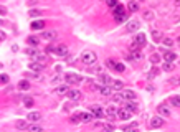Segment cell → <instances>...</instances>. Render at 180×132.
<instances>
[{"mask_svg":"<svg viewBox=\"0 0 180 132\" xmlns=\"http://www.w3.org/2000/svg\"><path fill=\"white\" fill-rule=\"evenodd\" d=\"M127 15H129V10H126V7L121 5V3H117V7L112 8V17H114V20L117 23L126 22V20H127Z\"/></svg>","mask_w":180,"mask_h":132,"instance_id":"obj_1","label":"cell"},{"mask_svg":"<svg viewBox=\"0 0 180 132\" xmlns=\"http://www.w3.org/2000/svg\"><path fill=\"white\" fill-rule=\"evenodd\" d=\"M106 66H108L111 71L116 73H124L126 71V64L121 63V61H114V60H106Z\"/></svg>","mask_w":180,"mask_h":132,"instance_id":"obj_2","label":"cell"},{"mask_svg":"<svg viewBox=\"0 0 180 132\" xmlns=\"http://www.w3.org/2000/svg\"><path fill=\"white\" fill-rule=\"evenodd\" d=\"M65 81H66V84L78 86V84H81V83H83L84 79H83V76L75 74V73H66V74H65Z\"/></svg>","mask_w":180,"mask_h":132,"instance_id":"obj_3","label":"cell"},{"mask_svg":"<svg viewBox=\"0 0 180 132\" xmlns=\"http://www.w3.org/2000/svg\"><path fill=\"white\" fill-rule=\"evenodd\" d=\"M47 50L53 51L56 56H66V55H68V46L63 45V43H58V45H55V46H48Z\"/></svg>","mask_w":180,"mask_h":132,"instance_id":"obj_4","label":"cell"},{"mask_svg":"<svg viewBox=\"0 0 180 132\" xmlns=\"http://www.w3.org/2000/svg\"><path fill=\"white\" fill-rule=\"evenodd\" d=\"M96 53H93V51H84L83 55H81V61H83L84 64H94L96 63Z\"/></svg>","mask_w":180,"mask_h":132,"instance_id":"obj_5","label":"cell"},{"mask_svg":"<svg viewBox=\"0 0 180 132\" xmlns=\"http://www.w3.org/2000/svg\"><path fill=\"white\" fill-rule=\"evenodd\" d=\"M157 114H159V116H162L164 119H170V117H172V111L169 109L165 104H160V106H157Z\"/></svg>","mask_w":180,"mask_h":132,"instance_id":"obj_6","label":"cell"},{"mask_svg":"<svg viewBox=\"0 0 180 132\" xmlns=\"http://www.w3.org/2000/svg\"><path fill=\"white\" fill-rule=\"evenodd\" d=\"M89 112L93 114L96 119H101V117L104 116V112H103V107L101 106H98V104H93V106H89Z\"/></svg>","mask_w":180,"mask_h":132,"instance_id":"obj_7","label":"cell"},{"mask_svg":"<svg viewBox=\"0 0 180 132\" xmlns=\"http://www.w3.org/2000/svg\"><path fill=\"white\" fill-rule=\"evenodd\" d=\"M130 116H132V112H130L127 107H124V106H122V107H119V109H117V119L127 121Z\"/></svg>","mask_w":180,"mask_h":132,"instance_id":"obj_8","label":"cell"},{"mask_svg":"<svg viewBox=\"0 0 180 132\" xmlns=\"http://www.w3.org/2000/svg\"><path fill=\"white\" fill-rule=\"evenodd\" d=\"M160 53H162V58H164L165 61H172V63H174V61L177 60V53H174V51H170V50H162Z\"/></svg>","mask_w":180,"mask_h":132,"instance_id":"obj_9","label":"cell"},{"mask_svg":"<svg viewBox=\"0 0 180 132\" xmlns=\"http://www.w3.org/2000/svg\"><path fill=\"white\" fill-rule=\"evenodd\" d=\"M152 129H157V127H162L164 126V117L162 116H154L152 119H150V124H149Z\"/></svg>","mask_w":180,"mask_h":132,"instance_id":"obj_10","label":"cell"},{"mask_svg":"<svg viewBox=\"0 0 180 132\" xmlns=\"http://www.w3.org/2000/svg\"><path fill=\"white\" fill-rule=\"evenodd\" d=\"M139 27H140L139 20H130V22L127 23V27H126V32H127V33H134V32L139 30Z\"/></svg>","mask_w":180,"mask_h":132,"instance_id":"obj_11","label":"cell"},{"mask_svg":"<svg viewBox=\"0 0 180 132\" xmlns=\"http://www.w3.org/2000/svg\"><path fill=\"white\" fill-rule=\"evenodd\" d=\"M122 106L127 107V109H129L132 114H137V112H139V106H137V102H134V101H124V102H122Z\"/></svg>","mask_w":180,"mask_h":132,"instance_id":"obj_12","label":"cell"},{"mask_svg":"<svg viewBox=\"0 0 180 132\" xmlns=\"http://www.w3.org/2000/svg\"><path fill=\"white\" fill-rule=\"evenodd\" d=\"M56 32H51V30H45L43 33H41V40H47V41H55L56 40Z\"/></svg>","mask_w":180,"mask_h":132,"instance_id":"obj_13","label":"cell"},{"mask_svg":"<svg viewBox=\"0 0 180 132\" xmlns=\"http://www.w3.org/2000/svg\"><path fill=\"white\" fill-rule=\"evenodd\" d=\"M68 98L71 101H79L81 98H83V93H81L79 89H69V91H68Z\"/></svg>","mask_w":180,"mask_h":132,"instance_id":"obj_14","label":"cell"},{"mask_svg":"<svg viewBox=\"0 0 180 132\" xmlns=\"http://www.w3.org/2000/svg\"><path fill=\"white\" fill-rule=\"evenodd\" d=\"M121 94L126 101H136V98H137V94L132 91V89H124V91H121Z\"/></svg>","mask_w":180,"mask_h":132,"instance_id":"obj_15","label":"cell"},{"mask_svg":"<svg viewBox=\"0 0 180 132\" xmlns=\"http://www.w3.org/2000/svg\"><path fill=\"white\" fill-rule=\"evenodd\" d=\"M31 58H33L35 61H38V63H41V64H47V63H48V56H47V55H38V53H35Z\"/></svg>","mask_w":180,"mask_h":132,"instance_id":"obj_16","label":"cell"},{"mask_svg":"<svg viewBox=\"0 0 180 132\" xmlns=\"http://www.w3.org/2000/svg\"><path fill=\"white\" fill-rule=\"evenodd\" d=\"M99 81L103 83L104 86H112V81H114V79L108 74H99Z\"/></svg>","mask_w":180,"mask_h":132,"instance_id":"obj_17","label":"cell"},{"mask_svg":"<svg viewBox=\"0 0 180 132\" xmlns=\"http://www.w3.org/2000/svg\"><path fill=\"white\" fill-rule=\"evenodd\" d=\"M27 119L30 122H38V121H41V112H30L27 116Z\"/></svg>","mask_w":180,"mask_h":132,"instance_id":"obj_18","label":"cell"},{"mask_svg":"<svg viewBox=\"0 0 180 132\" xmlns=\"http://www.w3.org/2000/svg\"><path fill=\"white\" fill-rule=\"evenodd\" d=\"M30 69H31V71H35V73H40V71H43V69H45V66L41 63H38V61H33V63H30Z\"/></svg>","mask_w":180,"mask_h":132,"instance_id":"obj_19","label":"cell"},{"mask_svg":"<svg viewBox=\"0 0 180 132\" xmlns=\"http://www.w3.org/2000/svg\"><path fill=\"white\" fill-rule=\"evenodd\" d=\"M78 116H79L81 122H91V119H93V114H88V112H78Z\"/></svg>","mask_w":180,"mask_h":132,"instance_id":"obj_20","label":"cell"},{"mask_svg":"<svg viewBox=\"0 0 180 132\" xmlns=\"http://www.w3.org/2000/svg\"><path fill=\"white\" fill-rule=\"evenodd\" d=\"M43 27H45V22H43V20H37V22H31L30 28H31V30H43Z\"/></svg>","mask_w":180,"mask_h":132,"instance_id":"obj_21","label":"cell"},{"mask_svg":"<svg viewBox=\"0 0 180 132\" xmlns=\"http://www.w3.org/2000/svg\"><path fill=\"white\" fill-rule=\"evenodd\" d=\"M127 10H129V13H136L137 10H139V3H137L136 0H130L129 5H127Z\"/></svg>","mask_w":180,"mask_h":132,"instance_id":"obj_22","label":"cell"},{"mask_svg":"<svg viewBox=\"0 0 180 132\" xmlns=\"http://www.w3.org/2000/svg\"><path fill=\"white\" fill-rule=\"evenodd\" d=\"M152 38H154V41H155V43H160V41L162 40H164V36H162V33L160 32H159V30H152Z\"/></svg>","mask_w":180,"mask_h":132,"instance_id":"obj_23","label":"cell"},{"mask_svg":"<svg viewBox=\"0 0 180 132\" xmlns=\"http://www.w3.org/2000/svg\"><path fill=\"white\" fill-rule=\"evenodd\" d=\"M27 43L31 45V46H37V45H40V38H38V36H33V35H31V36L27 38Z\"/></svg>","mask_w":180,"mask_h":132,"instance_id":"obj_24","label":"cell"},{"mask_svg":"<svg viewBox=\"0 0 180 132\" xmlns=\"http://www.w3.org/2000/svg\"><path fill=\"white\" fill-rule=\"evenodd\" d=\"M28 126L30 124L27 122V121H17V129H20V130H28Z\"/></svg>","mask_w":180,"mask_h":132,"instance_id":"obj_25","label":"cell"},{"mask_svg":"<svg viewBox=\"0 0 180 132\" xmlns=\"http://www.w3.org/2000/svg\"><path fill=\"white\" fill-rule=\"evenodd\" d=\"M169 102L175 107H180V96H170V98H169Z\"/></svg>","mask_w":180,"mask_h":132,"instance_id":"obj_26","label":"cell"},{"mask_svg":"<svg viewBox=\"0 0 180 132\" xmlns=\"http://www.w3.org/2000/svg\"><path fill=\"white\" fill-rule=\"evenodd\" d=\"M18 89H22V91H28V89H30V83H28L27 79H22V81L18 83Z\"/></svg>","mask_w":180,"mask_h":132,"instance_id":"obj_27","label":"cell"},{"mask_svg":"<svg viewBox=\"0 0 180 132\" xmlns=\"http://www.w3.org/2000/svg\"><path fill=\"white\" fill-rule=\"evenodd\" d=\"M134 40H136L137 43L140 45V46H144V45H146V35H144V33H139L136 38H134Z\"/></svg>","mask_w":180,"mask_h":132,"instance_id":"obj_28","label":"cell"},{"mask_svg":"<svg viewBox=\"0 0 180 132\" xmlns=\"http://www.w3.org/2000/svg\"><path fill=\"white\" fill-rule=\"evenodd\" d=\"M69 88L68 86H58V88H55V93H58V94H68Z\"/></svg>","mask_w":180,"mask_h":132,"instance_id":"obj_29","label":"cell"},{"mask_svg":"<svg viewBox=\"0 0 180 132\" xmlns=\"http://www.w3.org/2000/svg\"><path fill=\"white\" fill-rule=\"evenodd\" d=\"M162 69H164V71H167V73L174 71V64H172V61H165V63L162 64Z\"/></svg>","mask_w":180,"mask_h":132,"instance_id":"obj_30","label":"cell"},{"mask_svg":"<svg viewBox=\"0 0 180 132\" xmlns=\"http://www.w3.org/2000/svg\"><path fill=\"white\" fill-rule=\"evenodd\" d=\"M112 89H116V91H122V83L119 81V79H114L112 81V86H111Z\"/></svg>","mask_w":180,"mask_h":132,"instance_id":"obj_31","label":"cell"},{"mask_svg":"<svg viewBox=\"0 0 180 132\" xmlns=\"http://www.w3.org/2000/svg\"><path fill=\"white\" fill-rule=\"evenodd\" d=\"M162 43H164L165 46H172V45L175 43V40H174V38H170V36H164V40H162Z\"/></svg>","mask_w":180,"mask_h":132,"instance_id":"obj_32","label":"cell"},{"mask_svg":"<svg viewBox=\"0 0 180 132\" xmlns=\"http://www.w3.org/2000/svg\"><path fill=\"white\" fill-rule=\"evenodd\" d=\"M23 106L25 107H33L35 106V101L31 98H23Z\"/></svg>","mask_w":180,"mask_h":132,"instance_id":"obj_33","label":"cell"},{"mask_svg":"<svg viewBox=\"0 0 180 132\" xmlns=\"http://www.w3.org/2000/svg\"><path fill=\"white\" fill-rule=\"evenodd\" d=\"M41 13H43L41 10H38V8H31L30 12H28V15H30V17H40Z\"/></svg>","mask_w":180,"mask_h":132,"instance_id":"obj_34","label":"cell"},{"mask_svg":"<svg viewBox=\"0 0 180 132\" xmlns=\"http://www.w3.org/2000/svg\"><path fill=\"white\" fill-rule=\"evenodd\" d=\"M117 0H106V5L109 7V8H114V7H117Z\"/></svg>","mask_w":180,"mask_h":132,"instance_id":"obj_35","label":"cell"},{"mask_svg":"<svg viewBox=\"0 0 180 132\" xmlns=\"http://www.w3.org/2000/svg\"><path fill=\"white\" fill-rule=\"evenodd\" d=\"M28 130H31V132H40L41 127H40V126H35V124H30V126H28Z\"/></svg>","mask_w":180,"mask_h":132,"instance_id":"obj_36","label":"cell"},{"mask_svg":"<svg viewBox=\"0 0 180 132\" xmlns=\"http://www.w3.org/2000/svg\"><path fill=\"white\" fill-rule=\"evenodd\" d=\"M8 81H10L8 74H2V76H0V83H2V84H8Z\"/></svg>","mask_w":180,"mask_h":132,"instance_id":"obj_37","label":"cell"},{"mask_svg":"<svg viewBox=\"0 0 180 132\" xmlns=\"http://www.w3.org/2000/svg\"><path fill=\"white\" fill-rule=\"evenodd\" d=\"M152 12H150V10H144V18L146 20H152Z\"/></svg>","mask_w":180,"mask_h":132,"instance_id":"obj_38","label":"cell"},{"mask_svg":"<svg viewBox=\"0 0 180 132\" xmlns=\"http://www.w3.org/2000/svg\"><path fill=\"white\" fill-rule=\"evenodd\" d=\"M150 61H152V63H159V61H160V55H152V56H150Z\"/></svg>","mask_w":180,"mask_h":132,"instance_id":"obj_39","label":"cell"},{"mask_svg":"<svg viewBox=\"0 0 180 132\" xmlns=\"http://www.w3.org/2000/svg\"><path fill=\"white\" fill-rule=\"evenodd\" d=\"M159 73H160V68H157V66H154L152 71H150V76H157Z\"/></svg>","mask_w":180,"mask_h":132,"instance_id":"obj_40","label":"cell"},{"mask_svg":"<svg viewBox=\"0 0 180 132\" xmlns=\"http://www.w3.org/2000/svg\"><path fill=\"white\" fill-rule=\"evenodd\" d=\"M170 84H175V86H178V84H180V76H175V78H172Z\"/></svg>","mask_w":180,"mask_h":132,"instance_id":"obj_41","label":"cell"},{"mask_svg":"<svg viewBox=\"0 0 180 132\" xmlns=\"http://www.w3.org/2000/svg\"><path fill=\"white\" fill-rule=\"evenodd\" d=\"M103 127H104L106 130H114V126H112V124H104Z\"/></svg>","mask_w":180,"mask_h":132,"instance_id":"obj_42","label":"cell"},{"mask_svg":"<svg viewBox=\"0 0 180 132\" xmlns=\"http://www.w3.org/2000/svg\"><path fill=\"white\" fill-rule=\"evenodd\" d=\"M25 78H37V74H35V73H25Z\"/></svg>","mask_w":180,"mask_h":132,"instance_id":"obj_43","label":"cell"},{"mask_svg":"<svg viewBox=\"0 0 180 132\" xmlns=\"http://www.w3.org/2000/svg\"><path fill=\"white\" fill-rule=\"evenodd\" d=\"M134 127H137V122H132V124H129V126H126L124 129H134Z\"/></svg>","mask_w":180,"mask_h":132,"instance_id":"obj_44","label":"cell"},{"mask_svg":"<svg viewBox=\"0 0 180 132\" xmlns=\"http://www.w3.org/2000/svg\"><path fill=\"white\" fill-rule=\"evenodd\" d=\"M174 5L175 7H180V0H174Z\"/></svg>","mask_w":180,"mask_h":132,"instance_id":"obj_45","label":"cell"},{"mask_svg":"<svg viewBox=\"0 0 180 132\" xmlns=\"http://www.w3.org/2000/svg\"><path fill=\"white\" fill-rule=\"evenodd\" d=\"M177 45H178V46H180V36L177 38Z\"/></svg>","mask_w":180,"mask_h":132,"instance_id":"obj_46","label":"cell"}]
</instances>
